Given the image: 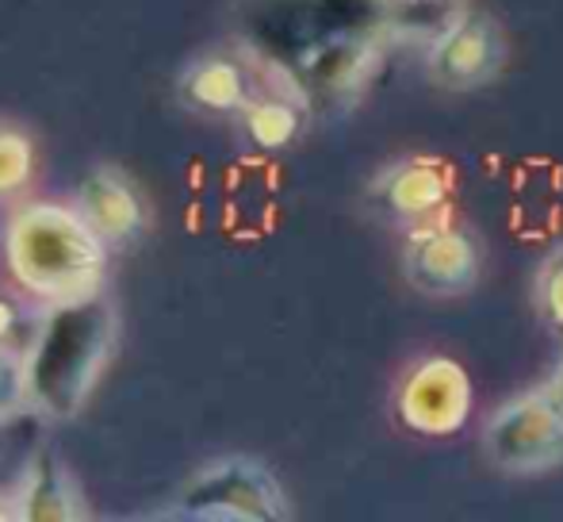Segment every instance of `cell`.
Masks as SVG:
<instances>
[{
	"label": "cell",
	"mask_w": 563,
	"mask_h": 522,
	"mask_svg": "<svg viewBox=\"0 0 563 522\" xmlns=\"http://www.w3.org/2000/svg\"><path fill=\"white\" fill-rule=\"evenodd\" d=\"M238 116H242L250 139L265 150L288 146V142L299 134V108L291 105V100H280V97H257L253 100L250 97Z\"/></svg>",
	"instance_id": "cell-12"
},
{
	"label": "cell",
	"mask_w": 563,
	"mask_h": 522,
	"mask_svg": "<svg viewBox=\"0 0 563 522\" xmlns=\"http://www.w3.org/2000/svg\"><path fill=\"white\" fill-rule=\"evenodd\" d=\"M376 196L395 219H422L430 211H438L449 196V173L441 162L430 157H410L399 162L379 177Z\"/></svg>",
	"instance_id": "cell-10"
},
{
	"label": "cell",
	"mask_w": 563,
	"mask_h": 522,
	"mask_svg": "<svg viewBox=\"0 0 563 522\" xmlns=\"http://www.w3.org/2000/svg\"><path fill=\"white\" fill-rule=\"evenodd\" d=\"M537 307L552 327L563 330V250L544 261L541 276H537Z\"/></svg>",
	"instance_id": "cell-15"
},
{
	"label": "cell",
	"mask_w": 563,
	"mask_h": 522,
	"mask_svg": "<svg viewBox=\"0 0 563 522\" xmlns=\"http://www.w3.org/2000/svg\"><path fill=\"white\" fill-rule=\"evenodd\" d=\"M483 449L503 472H544L563 461V407L549 389L518 395L495 411L483 431Z\"/></svg>",
	"instance_id": "cell-4"
},
{
	"label": "cell",
	"mask_w": 563,
	"mask_h": 522,
	"mask_svg": "<svg viewBox=\"0 0 563 522\" xmlns=\"http://www.w3.org/2000/svg\"><path fill=\"white\" fill-rule=\"evenodd\" d=\"M472 411V381L452 358H430L407 377L399 389V418L415 434L445 438L467 423Z\"/></svg>",
	"instance_id": "cell-5"
},
{
	"label": "cell",
	"mask_w": 563,
	"mask_h": 522,
	"mask_svg": "<svg viewBox=\"0 0 563 522\" xmlns=\"http://www.w3.org/2000/svg\"><path fill=\"white\" fill-rule=\"evenodd\" d=\"M8 500H12V519L20 522H74L89 515L74 472L54 449L31 454L27 469Z\"/></svg>",
	"instance_id": "cell-9"
},
{
	"label": "cell",
	"mask_w": 563,
	"mask_h": 522,
	"mask_svg": "<svg viewBox=\"0 0 563 522\" xmlns=\"http://www.w3.org/2000/svg\"><path fill=\"white\" fill-rule=\"evenodd\" d=\"M31 173H35V146L31 134L15 123H0V200L20 188H27Z\"/></svg>",
	"instance_id": "cell-13"
},
{
	"label": "cell",
	"mask_w": 563,
	"mask_h": 522,
	"mask_svg": "<svg viewBox=\"0 0 563 522\" xmlns=\"http://www.w3.org/2000/svg\"><path fill=\"white\" fill-rule=\"evenodd\" d=\"M27 411V377H23V358L0 346V423Z\"/></svg>",
	"instance_id": "cell-14"
},
{
	"label": "cell",
	"mask_w": 563,
	"mask_h": 522,
	"mask_svg": "<svg viewBox=\"0 0 563 522\" xmlns=\"http://www.w3.org/2000/svg\"><path fill=\"white\" fill-rule=\"evenodd\" d=\"M4 258L31 296L74 300L97 292L108 273V242L66 204H27L4 231Z\"/></svg>",
	"instance_id": "cell-2"
},
{
	"label": "cell",
	"mask_w": 563,
	"mask_h": 522,
	"mask_svg": "<svg viewBox=\"0 0 563 522\" xmlns=\"http://www.w3.org/2000/svg\"><path fill=\"white\" fill-rule=\"evenodd\" d=\"M115 335V304L100 289L46 304L31 350L23 354L27 407L58 423L74 418L112 361Z\"/></svg>",
	"instance_id": "cell-1"
},
{
	"label": "cell",
	"mask_w": 563,
	"mask_h": 522,
	"mask_svg": "<svg viewBox=\"0 0 563 522\" xmlns=\"http://www.w3.org/2000/svg\"><path fill=\"white\" fill-rule=\"evenodd\" d=\"M506 43L490 15L467 12L452 20L430 46V77L445 89H475L503 69Z\"/></svg>",
	"instance_id": "cell-6"
},
{
	"label": "cell",
	"mask_w": 563,
	"mask_h": 522,
	"mask_svg": "<svg viewBox=\"0 0 563 522\" xmlns=\"http://www.w3.org/2000/svg\"><path fill=\"white\" fill-rule=\"evenodd\" d=\"M12 327H15V307H12V300L0 296V342L12 335Z\"/></svg>",
	"instance_id": "cell-16"
},
{
	"label": "cell",
	"mask_w": 563,
	"mask_h": 522,
	"mask_svg": "<svg viewBox=\"0 0 563 522\" xmlns=\"http://www.w3.org/2000/svg\"><path fill=\"white\" fill-rule=\"evenodd\" d=\"M180 97L188 100L200 112L230 116L242 112L250 93V74H245L242 62L227 58V54H203L180 77Z\"/></svg>",
	"instance_id": "cell-11"
},
{
	"label": "cell",
	"mask_w": 563,
	"mask_h": 522,
	"mask_svg": "<svg viewBox=\"0 0 563 522\" xmlns=\"http://www.w3.org/2000/svg\"><path fill=\"white\" fill-rule=\"evenodd\" d=\"M74 208L108 247H123L146 231V204H142L134 181L123 177L115 165H97L81 181Z\"/></svg>",
	"instance_id": "cell-8"
},
{
	"label": "cell",
	"mask_w": 563,
	"mask_h": 522,
	"mask_svg": "<svg viewBox=\"0 0 563 522\" xmlns=\"http://www.w3.org/2000/svg\"><path fill=\"white\" fill-rule=\"evenodd\" d=\"M402 273L422 296H464L479 276V247L460 227H422L410 235Z\"/></svg>",
	"instance_id": "cell-7"
},
{
	"label": "cell",
	"mask_w": 563,
	"mask_h": 522,
	"mask_svg": "<svg viewBox=\"0 0 563 522\" xmlns=\"http://www.w3.org/2000/svg\"><path fill=\"white\" fill-rule=\"evenodd\" d=\"M157 519L188 522H276L288 519V500L276 477L257 457H219L185 480Z\"/></svg>",
	"instance_id": "cell-3"
},
{
	"label": "cell",
	"mask_w": 563,
	"mask_h": 522,
	"mask_svg": "<svg viewBox=\"0 0 563 522\" xmlns=\"http://www.w3.org/2000/svg\"><path fill=\"white\" fill-rule=\"evenodd\" d=\"M549 392H552V400L563 407V361H560V369L552 373V381H549Z\"/></svg>",
	"instance_id": "cell-17"
}]
</instances>
